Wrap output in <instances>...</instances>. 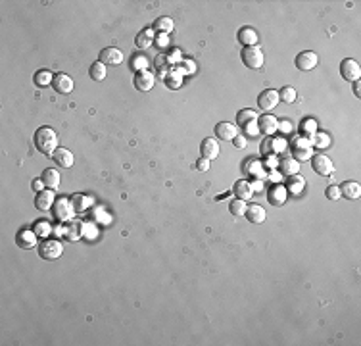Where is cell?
<instances>
[{
    "label": "cell",
    "instance_id": "6da1fadb",
    "mask_svg": "<svg viewBox=\"0 0 361 346\" xmlns=\"http://www.w3.org/2000/svg\"><path fill=\"white\" fill-rule=\"evenodd\" d=\"M35 144L39 148V152H43L46 156H52L58 150V135L54 129L50 127H39L35 133Z\"/></svg>",
    "mask_w": 361,
    "mask_h": 346
},
{
    "label": "cell",
    "instance_id": "7a4b0ae2",
    "mask_svg": "<svg viewBox=\"0 0 361 346\" xmlns=\"http://www.w3.org/2000/svg\"><path fill=\"white\" fill-rule=\"evenodd\" d=\"M290 150H292V158L296 161H306L313 156V144L309 138L296 137L290 144Z\"/></svg>",
    "mask_w": 361,
    "mask_h": 346
},
{
    "label": "cell",
    "instance_id": "3957f363",
    "mask_svg": "<svg viewBox=\"0 0 361 346\" xmlns=\"http://www.w3.org/2000/svg\"><path fill=\"white\" fill-rule=\"evenodd\" d=\"M242 62H244V66L250 69H261L263 66V52H261V48L259 46H246L244 50H242Z\"/></svg>",
    "mask_w": 361,
    "mask_h": 346
},
{
    "label": "cell",
    "instance_id": "277c9868",
    "mask_svg": "<svg viewBox=\"0 0 361 346\" xmlns=\"http://www.w3.org/2000/svg\"><path fill=\"white\" fill-rule=\"evenodd\" d=\"M236 123L248 133V135H258V114L254 110H242L236 115Z\"/></svg>",
    "mask_w": 361,
    "mask_h": 346
},
{
    "label": "cell",
    "instance_id": "5b68a950",
    "mask_svg": "<svg viewBox=\"0 0 361 346\" xmlns=\"http://www.w3.org/2000/svg\"><path fill=\"white\" fill-rule=\"evenodd\" d=\"M340 75H342L346 81H350V83L360 81V77H361L360 64H358L356 60H352V58H346V60L340 64Z\"/></svg>",
    "mask_w": 361,
    "mask_h": 346
},
{
    "label": "cell",
    "instance_id": "8992f818",
    "mask_svg": "<svg viewBox=\"0 0 361 346\" xmlns=\"http://www.w3.org/2000/svg\"><path fill=\"white\" fill-rule=\"evenodd\" d=\"M73 213H75V208L71 204V200L68 198H60L56 204H54V215L58 221H64V223H69L73 219Z\"/></svg>",
    "mask_w": 361,
    "mask_h": 346
},
{
    "label": "cell",
    "instance_id": "52a82bcc",
    "mask_svg": "<svg viewBox=\"0 0 361 346\" xmlns=\"http://www.w3.org/2000/svg\"><path fill=\"white\" fill-rule=\"evenodd\" d=\"M311 165H313L315 173L323 175V177H329V175H333V171H335V163H333V160H331L329 156H325V154H315V156H311Z\"/></svg>",
    "mask_w": 361,
    "mask_h": 346
},
{
    "label": "cell",
    "instance_id": "ba28073f",
    "mask_svg": "<svg viewBox=\"0 0 361 346\" xmlns=\"http://www.w3.org/2000/svg\"><path fill=\"white\" fill-rule=\"evenodd\" d=\"M64 252V246L58 242V240H45L41 246H39V256L43 260H58Z\"/></svg>",
    "mask_w": 361,
    "mask_h": 346
},
{
    "label": "cell",
    "instance_id": "9c48e42d",
    "mask_svg": "<svg viewBox=\"0 0 361 346\" xmlns=\"http://www.w3.org/2000/svg\"><path fill=\"white\" fill-rule=\"evenodd\" d=\"M317 64H319V56L311 50H304L296 56V68L302 69V71H309V69L315 68Z\"/></svg>",
    "mask_w": 361,
    "mask_h": 346
},
{
    "label": "cell",
    "instance_id": "30bf717a",
    "mask_svg": "<svg viewBox=\"0 0 361 346\" xmlns=\"http://www.w3.org/2000/svg\"><path fill=\"white\" fill-rule=\"evenodd\" d=\"M279 102H281L279 92L273 91V89H267V91H263L259 96H258V106H259L263 112H271Z\"/></svg>",
    "mask_w": 361,
    "mask_h": 346
},
{
    "label": "cell",
    "instance_id": "8fae6325",
    "mask_svg": "<svg viewBox=\"0 0 361 346\" xmlns=\"http://www.w3.org/2000/svg\"><path fill=\"white\" fill-rule=\"evenodd\" d=\"M221 148H219V142L215 138H204L202 144H200V154H202L204 160H215L219 156Z\"/></svg>",
    "mask_w": 361,
    "mask_h": 346
},
{
    "label": "cell",
    "instance_id": "7c38bea8",
    "mask_svg": "<svg viewBox=\"0 0 361 346\" xmlns=\"http://www.w3.org/2000/svg\"><path fill=\"white\" fill-rule=\"evenodd\" d=\"M100 62L104 64V66H119L121 62H123V52L119 50V48H104L102 52H100Z\"/></svg>",
    "mask_w": 361,
    "mask_h": 346
},
{
    "label": "cell",
    "instance_id": "4fadbf2b",
    "mask_svg": "<svg viewBox=\"0 0 361 346\" xmlns=\"http://www.w3.org/2000/svg\"><path fill=\"white\" fill-rule=\"evenodd\" d=\"M258 129L263 133V135H273L277 129H279V119L273 114H263L258 117Z\"/></svg>",
    "mask_w": 361,
    "mask_h": 346
},
{
    "label": "cell",
    "instance_id": "5bb4252c",
    "mask_svg": "<svg viewBox=\"0 0 361 346\" xmlns=\"http://www.w3.org/2000/svg\"><path fill=\"white\" fill-rule=\"evenodd\" d=\"M16 242L22 250H29V248H35L37 246V233L29 229H22L16 235Z\"/></svg>",
    "mask_w": 361,
    "mask_h": 346
},
{
    "label": "cell",
    "instance_id": "9a60e30c",
    "mask_svg": "<svg viewBox=\"0 0 361 346\" xmlns=\"http://www.w3.org/2000/svg\"><path fill=\"white\" fill-rule=\"evenodd\" d=\"M286 198H288V190L283 185H273L269 188V192H267V200L273 206H283L286 202Z\"/></svg>",
    "mask_w": 361,
    "mask_h": 346
},
{
    "label": "cell",
    "instance_id": "2e32d148",
    "mask_svg": "<svg viewBox=\"0 0 361 346\" xmlns=\"http://www.w3.org/2000/svg\"><path fill=\"white\" fill-rule=\"evenodd\" d=\"M52 87H54V91L60 92V94H69L73 91V79L69 75H66V73H58V75H54Z\"/></svg>",
    "mask_w": 361,
    "mask_h": 346
},
{
    "label": "cell",
    "instance_id": "e0dca14e",
    "mask_svg": "<svg viewBox=\"0 0 361 346\" xmlns=\"http://www.w3.org/2000/svg\"><path fill=\"white\" fill-rule=\"evenodd\" d=\"M154 83H156V79H154V75L150 73V71H138L135 75V87L138 89V91L146 92L150 91L152 87H154Z\"/></svg>",
    "mask_w": 361,
    "mask_h": 346
},
{
    "label": "cell",
    "instance_id": "ac0fdd59",
    "mask_svg": "<svg viewBox=\"0 0 361 346\" xmlns=\"http://www.w3.org/2000/svg\"><path fill=\"white\" fill-rule=\"evenodd\" d=\"M215 135L221 140H232L238 135V129L232 123H229V121H221V123L215 125Z\"/></svg>",
    "mask_w": 361,
    "mask_h": 346
},
{
    "label": "cell",
    "instance_id": "d6986e66",
    "mask_svg": "<svg viewBox=\"0 0 361 346\" xmlns=\"http://www.w3.org/2000/svg\"><path fill=\"white\" fill-rule=\"evenodd\" d=\"M52 160L56 161L60 167H66V169H68V167L73 165V160H75V158H73V154L69 152L68 148H58V150L52 154Z\"/></svg>",
    "mask_w": 361,
    "mask_h": 346
},
{
    "label": "cell",
    "instance_id": "ffe728a7",
    "mask_svg": "<svg viewBox=\"0 0 361 346\" xmlns=\"http://www.w3.org/2000/svg\"><path fill=\"white\" fill-rule=\"evenodd\" d=\"M52 204H56V202H54V190H52V188L41 190V192L37 194V200H35L37 210H43V212H45V210H48Z\"/></svg>",
    "mask_w": 361,
    "mask_h": 346
},
{
    "label": "cell",
    "instance_id": "44dd1931",
    "mask_svg": "<svg viewBox=\"0 0 361 346\" xmlns=\"http://www.w3.org/2000/svg\"><path fill=\"white\" fill-rule=\"evenodd\" d=\"M340 192L342 196H346L348 200H356L361 196V185L356 181H346V183L340 186Z\"/></svg>",
    "mask_w": 361,
    "mask_h": 346
},
{
    "label": "cell",
    "instance_id": "7402d4cb",
    "mask_svg": "<svg viewBox=\"0 0 361 346\" xmlns=\"http://www.w3.org/2000/svg\"><path fill=\"white\" fill-rule=\"evenodd\" d=\"M152 45H154V29L146 27V29H142V31L136 35V46H138L140 50H146V48H150Z\"/></svg>",
    "mask_w": 361,
    "mask_h": 346
},
{
    "label": "cell",
    "instance_id": "603a6c76",
    "mask_svg": "<svg viewBox=\"0 0 361 346\" xmlns=\"http://www.w3.org/2000/svg\"><path fill=\"white\" fill-rule=\"evenodd\" d=\"M246 217H248L250 223H263L265 221V210L261 206H258V204H252V206H248V210H246V213H244Z\"/></svg>",
    "mask_w": 361,
    "mask_h": 346
},
{
    "label": "cell",
    "instance_id": "cb8c5ba5",
    "mask_svg": "<svg viewBox=\"0 0 361 346\" xmlns=\"http://www.w3.org/2000/svg\"><path fill=\"white\" fill-rule=\"evenodd\" d=\"M43 183H45L46 188H58L60 186V173H58V169H45V173H43Z\"/></svg>",
    "mask_w": 361,
    "mask_h": 346
},
{
    "label": "cell",
    "instance_id": "d4e9b609",
    "mask_svg": "<svg viewBox=\"0 0 361 346\" xmlns=\"http://www.w3.org/2000/svg\"><path fill=\"white\" fill-rule=\"evenodd\" d=\"M238 41L246 46H256V43H258V33L252 27H242L238 31Z\"/></svg>",
    "mask_w": 361,
    "mask_h": 346
},
{
    "label": "cell",
    "instance_id": "484cf974",
    "mask_svg": "<svg viewBox=\"0 0 361 346\" xmlns=\"http://www.w3.org/2000/svg\"><path fill=\"white\" fill-rule=\"evenodd\" d=\"M234 194L240 198V200H250L252 198V194H254V190H252V185L248 181H236L234 183Z\"/></svg>",
    "mask_w": 361,
    "mask_h": 346
},
{
    "label": "cell",
    "instance_id": "4316f807",
    "mask_svg": "<svg viewBox=\"0 0 361 346\" xmlns=\"http://www.w3.org/2000/svg\"><path fill=\"white\" fill-rule=\"evenodd\" d=\"M71 204L75 208V212H85L92 206V198L87 194H73L71 196Z\"/></svg>",
    "mask_w": 361,
    "mask_h": 346
},
{
    "label": "cell",
    "instance_id": "83f0119b",
    "mask_svg": "<svg viewBox=\"0 0 361 346\" xmlns=\"http://www.w3.org/2000/svg\"><path fill=\"white\" fill-rule=\"evenodd\" d=\"M306 188V179L302 177V175H290L288 177V185H286V190L288 192H292V194H300L302 190Z\"/></svg>",
    "mask_w": 361,
    "mask_h": 346
},
{
    "label": "cell",
    "instance_id": "f1b7e54d",
    "mask_svg": "<svg viewBox=\"0 0 361 346\" xmlns=\"http://www.w3.org/2000/svg\"><path fill=\"white\" fill-rule=\"evenodd\" d=\"M281 171H283L286 177L296 175V173L300 171V161H296L294 158H284V160L281 161Z\"/></svg>",
    "mask_w": 361,
    "mask_h": 346
},
{
    "label": "cell",
    "instance_id": "f546056e",
    "mask_svg": "<svg viewBox=\"0 0 361 346\" xmlns=\"http://www.w3.org/2000/svg\"><path fill=\"white\" fill-rule=\"evenodd\" d=\"M173 20L171 18H158L156 22H154V31H158L161 35H169L171 31H173Z\"/></svg>",
    "mask_w": 361,
    "mask_h": 346
},
{
    "label": "cell",
    "instance_id": "4dcf8cb0",
    "mask_svg": "<svg viewBox=\"0 0 361 346\" xmlns=\"http://www.w3.org/2000/svg\"><path fill=\"white\" fill-rule=\"evenodd\" d=\"M300 133H302L304 138H313V135L317 133L315 119H304L302 125H300Z\"/></svg>",
    "mask_w": 361,
    "mask_h": 346
},
{
    "label": "cell",
    "instance_id": "1f68e13d",
    "mask_svg": "<svg viewBox=\"0 0 361 346\" xmlns=\"http://www.w3.org/2000/svg\"><path fill=\"white\" fill-rule=\"evenodd\" d=\"M90 79L92 81H104L106 79V66L100 60L90 66Z\"/></svg>",
    "mask_w": 361,
    "mask_h": 346
},
{
    "label": "cell",
    "instance_id": "d6a6232c",
    "mask_svg": "<svg viewBox=\"0 0 361 346\" xmlns=\"http://www.w3.org/2000/svg\"><path fill=\"white\" fill-rule=\"evenodd\" d=\"M81 235H83V223L81 221H73V227L69 225V227L64 229V237L69 239V240H77Z\"/></svg>",
    "mask_w": 361,
    "mask_h": 346
},
{
    "label": "cell",
    "instance_id": "836d02e7",
    "mask_svg": "<svg viewBox=\"0 0 361 346\" xmlns=\"http://www.w3.org/2000/svg\"><path fill=\"white\" fill-rule=\"evenodd\" d=\"M229 210H231V213H232L234 217H240V215H244V213H246V210H248V204H246L244 200L236 198V200H232V202L229 204Z\"/></svg>",
    "mask_w": 361,
    "mask_h": 346
},
{
    "label": "cell",
    "instance_id": "e575fe53",
    "mask_svg": "<svg viewBox=\"0 0 361 346\" xmlns=\"http://www.w3.org/2000/svg\"><path fill=\"white\" fill-rule=\"evenodd\" d=\"M246 171H248L252 177H259V179L267 175V173L263 171V165H261V163H256V161H248V163H246Z\"/></svg>",
    "mask_w": 361,
    "mask_h": 346
},
{
    "label": "cell",
    "instance_id": "d590c367",
    "mask_svg": "<svg viewBox=\"0 0 361 346\" xmlns=\"http://www.w3.org/2000/svg\"><path fill=\"white\" fill-rule=\"evenodd\" d=\"M52 81H54V77H52L50 71H37V75H35V83H37L39 87H46V85H50Z\"/></svg>",
    "mask_w": 361,
    "mask_h": 346
},
{
    "label": "cell",
    "instance_id": "8d00e7d4",
    "mask_svg": "<svg viewBox=\"0 0 361 346\" xmlns=\"http://www.w3.org/2000/svg\"><path fill=\"white\" fill-rule=\"evenodd\" d=\"M311 144H315L317 148H327L331 144V137L325 135V133H315L313 138H311Z\"/></svg>",
    "mask_w": 361,
    "mask_h": 346
},
{
    "label": "cell",
    "instance_id": "74e56055",
    "mask_svg": "<svg viewBox=\"0 0 361 346\" xmlns=\"http://www.w3.org/2000/svg\"><path fill=\"white\" fill-rule=\"evenodd\" d=\"M279 98L284 100V102H294V100H296V89H292V87H284L283 91L279 92Z\"/></svg>",
    "mask_w": 361,
    "mask_h": 346
},
{
    "label": "cell",
    "instance_id": "f35d334b",
    "mask_svg": "<svg viewBox=\"0 0 361 346\" xmlns=\"http://www.w3.org/2000/svg\"><path fill=\"white\" fill-rule=\"evenodd\" d=\"M146 66H148V62H146L144 56H135V58L131 60V68L136 69V71H144Z\"/></svg>",
    "mask_w": 361,
    "mask_h": 346
},
{
    "label": "cell",
    "instance_id": "ab89813d",
    "mask_svg": "<svg viewBox=\"0 0 361 346\" xmlns=\"http://www.w3.org/2000/svg\"><path fill=\"white\" fill-rule=\"evenodd\" d=\"M165 83H167V87H171V89H177V87H180V73L165 75Z\"/></svg>",
    "mask_w": 361,
    "mask_h": 346
},
{
    "label": "cell",
    "instance_id": "60d3db41",
    "mask_svg": "<svg viewBox=\"0 0 361 346\" xmlns=\"http://www.w3.org/2000/svg\"><path fill=\"white\" fill-rule=\"evenodd\" d=\"M325 194H327V198H329V200H338L340 196H342L340 186H335V185H331V186L325 190Z\"/></svg>",
    "mask_w": 361,
    "mask_h": 346
},
{
    "label": "cell",
    "instance_id": "b9f144b4",
    "mask_svg": "<svg viewBox=\"0 0 361 346\" xmlns=\"http://www.w3.org/2000/svg\"><path fill=\"white\" fill-rule=\"evenodd\" d=\"M163 62H169V58L165 56V54H159L158 58H156V68H158V71L165 77V71H167V66H163Z\"/></svg>",
    "mask_w": 361,
    "mask_h": 346
},
{
    "label": "cell",
    "instance_id": "7bdbcfd3",
    "mask_svg": "<svg viewBox=\"0 0 361 346\" xmlns=\"http://www.w3.org/2000/svg\"><path fill=\"white\" fill-rule=\"evenodd\" d=\"M35 233L41 235V237H46V235L50 233V225H48V223H37V225H35Z\"/></svg>",
    "mask_w": 361,
    "mask_h": 346
},
{
    "label": "cell",
    "instance_id": "ee69618b",
    "mask_svg": "<svg viewBox=\"0 0 361 346\" xmlns=\"http://www.w3.org/2000/svg\"><path fill=\"white\" fill-rule=\"evenodd\" d=\"M94 219H96V221H106V223H110V219H108V215L102 212V208H98V210H96V213H94Z\"/></svg>",
    "mask_w": 361,
    "mask_h": 346
},
{
    "label": "cell",
    "instance_id": "f6af8a7d",
    "mask_svg": "<svg viewBox=\"0 0 361 346\" xmlns=\"http://www.w3.org/2000/svg\"><path fill=\"white\" fill-rule=\"evenodd\" d=\"M232 140H234V146H236V148H246V144H248V142H246V138L242 137V135H236Z\"/></svg>",
    "mask_w": 361,
    "mask_h": 346
},
{
    "label": "cell",
    "instance_id": "bcb514c9",
    "mask_svg": "<svg viewBox=\"0 0 361 346\" xmlns=\"http://www.w3.org/2000/svg\"><path fill=\"white\" fill-rule=\"evenodd\" d=\"M207 167H209V160H198L196 163V169H200V171H207Z\"/></svg>",
    "mask_w": 361,
    "mask_h": 346
},
{
    "label": "cell",
    "instance_id": "7dc6e473",
    "mask_svg": "<svg viewBox=\"0 0 361 346\" xmlns=\"http://www.w3.org/2000/svg\"><path fill=\"white\" fill-rule=\"evenodd\" d=\"M290 127H292V125H290V121H279V129H281L283 133H288V131H290Z\"/></svg>",
    "mask_w": 361,
    "mask_h": 346
},
{
    "label": "cell",
    "instance_id": "c3c4849f",
    "mask_svg": "<svg viewBox=\"0 0 361 346\" xmlns=\"http://www.w3.org/2000/svg\"><path fill=\"white\" fill-rule=\"evenodd\" d=\"M43 186H45L43 179H35V181H33V188H35L37 192H41V190H43Z\"/></svg>",
    "mask_w": 361,
    "mask_h": 346
},
{
    "label": "cell",
    "instance_id": "681fc988",
    "mask_svg": "<svg viewBox=\"0 0 361 346\" xmlns=\"http://www.w3.org/2000/svg\"><path fill=\"white\" fill-rule=\"evenodd\" d=\"M261 188H263V183H261V181H254V183H252V190H254V192H256V190L259 192Z\"/></svg>",
    "mask_w": 361,
    "mask_h": 346
},
{
    "label": "cell",
    "instance_id": "f907efd6",
    "mask_svg": "<svg viewBox=\"0 0 361 346\" xmlns=\"http://www.w3.org/2000/svg\"><path fill=\"white\" fill-rule=\"evenodd\" d=\"M167 43H169L167 35H161V37H159V41H158V45H159V46H165V45H167Z\"/></svg>",
    "mask_w": 361,
    "mask_h": 346
},
{
    "label": "cell",
    "instance_id": "816d5d0a",
    "mask_svg": "<svg viewBox=\"0 0 361 346\" xmlns=\"http://www.w3.org/2000/svg\"><path fill=\"white\" fill-rule=\"evenodd\" d=\"M354 92H356V96H358V98H360V96H361V91H360V81H356V83H354Z\"/></svg>",
    "mask_w": 361,
    "mask_h": 346
}]
</instances>
